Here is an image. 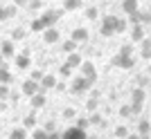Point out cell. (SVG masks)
Listing matches in <instances>:
<instances>
[{
  "label": "cell",
  "instance_id": "6da1fadb",
  "mask_svg": "<svg viewBox=\"0 0 151 139\" xmlns=\"http://www.w3.org/2000/svg\"><path fill=\"white\" fill-rule=\"evenodd\" d=\"M90 88H93V83H90L88 79H83V76H77L75 81H72V85H70V94H72V96H81L83 92H88Z\"/></svg>",
  "mask_w": 151,
  "mask_h": 139
},
{
  "label": "cell",
  "instance_id": "7a4b0ae2",
  "mask_svg": "<svg viewBox=\"0 0 151 139\" xmlns=\"http://www.w3.org/2000/svg\"><path fill=\"white\" fill-rule=\"evenodd\" d=\"M61 16H63V9H47V11H43L38 18H41V23H43L45 29H47V27H54V25H57Z\"/></svg>",
  "mask_w": 151,
  "mask_h": 139
},
{
  "label": "cell",
  "instance_id": "3957f363",
  "mask_svg": "<svg viewBox=\"0 0 151 139\" xmlns=\"http://www.w3.org/2000/svg\"><path fill=\"white\" fill-rule=\"evenodd\" d=\"M79 72H81V76L83 79H88L90 83H97V67H95V63H90V61H81V65H79Z\"/></svg>",
  "mask_w": 151,
  "mask_h": 139
},
{
  "label": "cell",
  "instance_id": "277c9868",
  "mask_svg": "<svg viewBox=\"0 0 151 139\" xmlns=\"http://www.w3.org/2000/svg\"><path fill=\"white\" fill-rule=\"evenodd\" d=\"M113 65H115V67H122V70H131V67H135V58L117 52V54L113 56Z\"/></svg>",
  "mask_w": 151,
  "mask_h": 139
},
{
  "label": "cell",
  "instance_id": "5b68a950",
  "mask_svg": "<svg viewBox=\"0 0 151 139\" xmlns=\"http://www.w3.org/2000/svg\"><path fill=\"white\" fill-rule=\"evenodd\" d=\"M145 90H142V88H135V90H133V92H131V108H133V114H138L140 112V110H142V103H145Z\"/></svg>",
  "mask_w": 151,
  "mask_h": 139
},
{
  "label": "cell",
  "instance_id": "8992f818",
  "mask_svg": "<svg viewBox=\"0 0 151 139\" xmlns=\"http://www.w3.org/2000/svg\"><path fill=\"white\" fill-rule=\"evenodd\" d=\"M41 34H43V43L45 45H54V43L61 40V34H59L57 27H47V29H43Z\"/></svg>",
  "mask_w": 151,
  "mask_h": 139
},
{
  "label": "cell",
  "instance_id": "52a82bcc",
  "mask_svg": "<svg viewBox=\"0 0 151 139\" xmlns=\"http://www.w3.org/2000/svg\"><path fill=\"white\" fill-rule=\"evenodd\" d=\"M61 139H86V130H81L77 126H70L68 130L61 133Z\"/></svg>",
  "mask_w": 151,
  "mask_h": 139
},
{
  "label": "cell",
  "instance_id": "ba28073f",
  "mask_svg": "<svg viewBox=\"0 0 151 139\" xmlns=\"http://www.w3.org/2000/svg\"><path fill=\"white\" fill-rule=\"evenodd\" d=\"M113 18L115 16H104L101 18V25H99V34L101 36H113Z\"/></svg>",
  "mask_w": 151,
  "mask_h": 139
},
{
  "label": "cell",
  "instance_id": "9c48e42d",
  "mask_svg": "<svg viewBox=\"0 0 151 139\" xmlns=\"http://www.w3.org/2000/svg\"><path fill=\"white\" fill-rule=\"evenodd\" d=\"M16 67H18V70H29V67H32L29 50H25L23 54H16Z\"/></svg>",
  "mask_w": 151,
  "mask_h": 139
},
{
  "label": "cell",
  "instance_id": "30bf717a",
  "mask_svg": "<svg viewBox=\"0 0 151 139\" xmlns=\"http://www.w3.org/2000/svg\"><path fill=\"white\" fill-rule=\"evenodd\" d=\"M54 85H57V76H54V74H43V79L38 81V88H41V92L54 90Z\"/></svg>",
  "mask_w": 151,
  "mask_h": 139
},
{
  "label": "cell",
  "instance_id": "8fae6325",
  "mask_svg": "<svg viewBox=\"0 0 151 139\" xmlns=\"http://www.w3.org/2000/svg\"><path fill=\"white\" fill-rule=\"evenodd\" d=\"M20 90H23V94H25V96H34L36 92H41V88H38V83H36V81H32V79L23 81Z\"/></svg>",
  "mask_w": 151,
  "mask_h": 139
},
{
  "label": "cell",
  "instance_id": "7c38bea8",
  "mask_svg": "<svg viewBox=\"0 0 151 139\" xmlns=\"http://www.w3.org/2000/svg\"><path fill=\"white\" fill-rule=\"evenodd\" d=\"M0 54H2L5 58L16 56V45H14V40H9V38L2 40V43H0Z\"/></svg>",
  "mask_w": 151,
  "mask_h": 139
},
{
  "label": "cell",
  "instance_id": "4fadbf2b",
  "mask_svg": "<svg viewBox=\"0 0 151 139\" xmlns=\"http://www.w3.org/2000/svg\"><path fill=\"white\" fill-rule=\"evenodd\" d=\"M70 38H72L77 45L86 43V40H88V29H86V27H75V29H72V34H70Z\"/></svg>",
  "mask_w": 151,
  "mask_h": 139
},
{
  "label": "cell",
  "instance_id": "5bb4252c",
  "mask_svg": "<svg viewBox=\"0 0 151 139\" xmlns=\"http://www.w3.org/2000/svg\"><path fill=\"white\" fill-rule=\"evenodd\" d=\"M12 83H14V76L9 72V65L2 63L0 65V85H12Z\"/></svg>",
  "mask_w": 151,
  "mask_h": 139
},
{
  "label": "cell",
  "instance_id": "9a60e30c",
  "mask_svg": "<svg viewBox=\"0 0 151 139\" xmlns=\"http://www.w3.org/2000/svg\"><path fill=\"white\" fill-rule=\"evenodd\" d=\"M140 56L145 58V61L151 58V38H147V36L140 40Z\"/></svg>",
  "mask_w": 151,
  "mask_h": 139
},
{
  "label": "cell",
  "instance_id": "2e32d148",
  "mask_svg": "<svg viewBox=\"0 0 151 139\" xmlns=\"http://www.w3.org/2000/svg\"><path fill=\"white\" fill-rule=\"evenodd\" d=\"M29 103L34 110H38V108H43L45 103H47V99H45V92H36L34 96H29Z\"/></svg>",
  "mask_w": 151,
  "mask_h": 139
},
{
  "label": "cell",
  "instance_id": "e0dca14e",
  "mask_svg": "<svg viewBox=\"0 0 151 139\" xmlns=\"http://www.w3.org/2000/svg\"><path fill=\"white\" fill-rule=\"evenodd\" d=\"M9 139H27V128L25 126H14L9 130Z\"/></svg>",
  "mask_w": 151,
  "mask_h": 139
},
{
  "label": "cell",
  "instance_id": "ac0fdd59",
  "mask_svg": "<svg viewBox=\"0 0 151 139\" xmlns=\"http://www.w3.org/2000/svg\"><path fill=\"white\" fill-rule=\"evenodd\" d=\"M126 27H129L126 18H117V16L113 18V34H124V32H126Z\"/></svg>",
  "mask_w": 151,
  "mask_h": 139
},
{
  "label": "cell",
  "instance_id": "d6986e66",
  "mask_svg": "<svg viewBox=\"0 0 151 139\" xmlns=\"http://www.w3.org/2000/svg\"><path fill=\"white\" fill-rule=\"evenodd\" d=\"M81 61H83V58H81V54H77V52H70V54H68V58H65V63H68L72 70H77V67H79V65H81Z\"/></svg>",
  "mask_w": 151,
  "mask_h": 139
},
{
  "label": "cell",
  "instance_id": "ffe728a7",
  "mask_svg": "<svg viewBox=\"0 0 151 139\" xmlns=\"http://www.w3.org/2000/svg\"><path fill=\"white\" fill-rule=\"evenodd\" d=\"M142 38H145V27L142 25H133L131 27V40L133 43H140Z\"/></svg>",
  "mask_w": 151,
  "mask_h": 139
},
{
  "label": "cell",
  "instance_id": "44dd1931",
  "mask_svg": "<svg viewBox=\"0 0 151 139\" xmlns=\"http://www.w3.org/2000/svg\"><path fill=\"white\" fill-rule=\"evenodd\" d=\"M149 133H151V123H149L147 119H142V121L138 123V135H140L142 139H147V137H149Z\"/></svg>",
  "mask_w": 151,
  "mask_h": 139
},
{
  "label": "cell",
  "instance_id": "7402d4cb",
  "mask_svg": "<svg viewBox=\"0 0 151 139\" xmlns=\"http://www.w3.org/2000/svg\"><path fill=\"white\" fill-rule=\"evenodd\" d=\"M122 9H124L126 16L133 13V11H138V0H122Z\"/></svg>",
  "mask_w": 151,
  "mask_h": 139
},
{
  "label": "cell",
  "instance_id": "603a6c76",
  "mask_svg": "<svg viewBox=\"0 0 151 139\" xmlns=\"http://www.w3.org/2000/svg\"><path fill=\"white\" fill-rule=\"evenodd\" d=\"M88 121H90V126H99V128H101V126H106V119H104V117H101L97 110L90 114V119H88Z\"/></svg>",
  "mask_w": 151,
  "mask_h": 139
},
{
  "label": "cell",
  "instance_id": "cb8c5ba5",
  "mask_svg": "<svg viewBox=\"0 0 151 139\" xmlns=\"http://www.w3.org/2000/svg\"><path fill=\"white\" fill-rule=\"evenodd\" d=\"M126 23H131V27L133 25H142V11H133V13H129V18H126Z\"/></svg>",
  "mask_w": 151,
  "mask_h": 139
},
{
  "label": "cell",
  "instance_id": "d4e9b609",
  "mask_svg": "<svg viewBox=\"0 0 151 139\" xmlns=\"http://www.w3.org/2000/svg\"><path fill=\"white\" fill-rule=\"evenodd\" d=\"M81 7V0H63V11H75Z\"/></svg>",
  "mask_w": 151,
  "mask_h": 139
},
{
  "label": "cell",
  "instance_id": "484cf974",
  "mask_svg": "<svg viewBox=\"0 0 151 139\" xmlns=\"http://www.w3.org/2000/svg\"><path fill=\"white\" fill-rule=\"evenodd\" d=\"M25 36H27V29L25 27H16L12 32V40L16 43V40H25Z\"/></svg>",
  "mask_w": 151,
  "mask_h": 139
},
{
  "label": "cell",
  "instance_id": "4316f807",
  "mask_svg": "<svg viewBox=\"0 0 151 139\" xmlns=\"http://www.w3.org/2000/svg\"><path fill=\"white\" fill-rule=\"evenodd\" d=\"M70 52H77V43L72 38H65L63 40V54H70Z\"/></svg>",
  "mask_w": 151,
  "mask_h": 139
},
{
  "label": "cell",
  "instance_id": "83f0119b",
  "mask_svg": "<svg viewBox=\"0 0 151 139\" xmlns=\"http://www.w3.org/2000/svg\"><path fill=\"white\" fill-rule=\"evenodd\" d=\"M43 29H45V25L41 23V18H34V20L29 23V32H36V34H41Z\"/></svg>",
  "mask_w": 151,
  "mask_h": 139
},
{
  "label": "cell",
  "instance_id": "f1b7e54d",
  "mask_svg": "<svg viewBox=\"0 0 151 139\" xmlns=\"http://www.w3.org/2000/svg\"><path fill=\"white\" fill-rule=\"evenodd\" d=\"M23 126H25L27 130H29V128H36V114H34V112H29V114L25 117V119H23Z\"/></svg>",
  "mask_w": 151,
  "mask_h": 139
},
{
  "label": "cell",
  "instance_id": "f546056e",
  "mask_svg": "<svg viewBox=\"0 0 151 139\" xmlns=\"http://www.w3.org/2000/svg\"><path fill=\"white\" fill-rule=\"evenodd\" d=\"M83 16H86L88 20H99V9H97V7H88Z\"/></svg>",
  "mask_w": 151,
  "mask_h": 139
},
{
  "label": "cell",
  "instance_id": "4dcf8cb0",
  "mask_svg": "<svg viewBox=\"0 0 151 139\" xmlns=\"http://www.w3.org/2000/svg\"><path fill=\"white\" fill-rule=\"evenodd\" d=\"M99 108V96H90L88 101H86V110H90V112H95Z\"/></svg>",
  "mask_w": 151,
  "mask_h": 139
},
{
  "label": "cell",
  "instance_id": "1f68e13d",
  "mask_svg": "<svg viewBox=\"0 0 151 139\" xmlns=\"http://www.w3.org/2000/svg\"><path fill=\"white\" fill-rule=\"evenodd\" d=\"M32 139H47V130L45 128H34L32 130Z\"/></svg>",
  "mask_w": 151,
  "mask_h": 139
},
{
  "label": "cell",
  "instance_id": "d6a6232c",
  "mask_svg": "<svg viewBox=\"0 0 151 139\" xmlns=\"http://www.w3.org/2000/svg\"><path fill=\"white\" fill-rule=\"evenodd\" d=\"M131 114H133V108L131 106H120V117H122V119H129Z\"/></svg>",
  "mask_w": 151,
  "mask_h": 139
},
{
  "label": "cell",
  "instance_id": "836d02e7",
  "mask_svg": "<svg viewBox=\"0 0 151 139\" xmlns=\"http://www.w3.org/2000/svg\"><path fill=\"white\" fill-rule=\"evenodd\" d=\"M126 135H129V128L126 126H117L115 128V137L117 139H126Z\"/></svg>",
  "mask_w": 151,
  "mask_h": 139
},
{
  "label": "cell",
  "instance_id": "e575fe53",
  "mask_svg": "<svg viewBox=\"0 0 151 139\" xmlns=\"http://www.w3.org/2000/svg\"><path fill=\"white\" fill-rule=\"evenodd\" d=\"M120 54H126V56H133V54H135V47H133V45H122V47H120Z\"/></svg>",
  "mask_w": 151,
  "mask_h": 139
},
{
  "label": "cell",
  "instance_id": "d590c367",
  "mask_svg": "<svg viewBox=\"0 0 151 139\" xmlns=\"http://www.w3.org/2000/svg\"><path fill=\"white\" fill-rule=\"evenodd\" d=\"M59 72H61V76H63V79H68V76L72 74V67H70L68 63H63L61 67H59Z\"/></svg>",
  "mask_w": 151,
  "mask_h": 139
},
{
  "label": "cell",
  "instance_id": "8d00e7d4",
  "mask_svg": "<svg viewBox=\"0 0 151 139\" xmlns=\"http://www.w3.org/2000/svg\"><path fill=\"white\" fill-rule=\"evenodd\" d=\"M9 92H12L9 85H0V101H7V99H9Z\"/></svg>",
  "mask_w": 151,
  "mask_h": 139
},
{
  "label": "cell",
  "instance_id": "74e56055",
  "mask_svg": "<svg viewBox=\"0 0 151 139\" xmlns=\"http://www.w3.org/2000/svg\"><path fill=\"white\" fill-rule=\"evenodd\" d=\"M29 79H32V81H41V79H43V72H41V70H32V72H29Z\"/></svg>",
  "mask_w": 151,
  "mask_h": 139
},
{
  "label": "cell",
  "instance_id": "f35d334b",
  "mask_svg": "<svg viewBox=\"0 0 151 139\" xmlns=\"http://www.w3.org/2000/svg\"><path fill=\"white\" fill-rule=\"evenodd\" d=\"M5 9H7V16H9V18H14V16H16V13H18V7L14 5V2H12V5H7Z\"/></svg>",
  "mask_w": 151,
  "mask_h": 139
},
{
  "label": "cell",
  "instance_id": "ab89813d",
  "mask_svg": "<svg viewBox=\"0 0 151 139\" xmlns=\"http://www.w3.org/2000/svg\"><path fill=\"white\" fill-rule=\"evenodd\" d=\"M27 7H29L32 11H36V9H41V7H43V2H41V0H29V2H27Z\"/></svg>",
  "mask_w": 151,
  "mask_h": 139
},
{
  "label": "cell",
  "instance_id": "60d3db41",
  "mask_svg": "<svg viewBox=\"0 0 151 139\" xmlns=\"http://www.w3.org/2000/svg\"><path fill=\"white\" fill-rule=\"evenodd\" d=\"M75 117H77V112L72 108H65V110H63V119H75Z\"/></svg>",
  "mask_w": 151,
  "mask_h": 139
},
{
  "label": "cell",
  "instance_id": "b9f144b4",
  "mask_svg": "<svg viewBox=\"0 0 151 139\" xmlns=\"http://www.w3.org/2000/svg\"><path fill=\"white\" fill-rule=\"evenodd\" d=\"M88 126H90V121H88V119H81V117L77 119V128H81V130H86Z\"/></svg>",
  "mask_w": 151,
  "mask_h": 139
},
{
  "label": "cell",
  "instance_id": "7bdbcfd3",
  "mask_svg": "<svg viewBox=\"0 0 151 139\" xmlns=\"http://www.w3.org/2000/svg\"><path fill=\"white\" fill-rule=\"evenodd\" d=\"M54 90H57V92H63V90H68V85H65V79H63V81H57Z\"/></svg>",
  "mask_w": 151,
  "mask_h": 139
},
{
  "label": "cell",
  "instance_id": "ee69618b",
  "mask_svg": "<svg viewBox=\"0 0 151 139\" xmlns=\"http://www.w3.org/2000/svg\"><path fill=\"white\" fill-rule=\"evenodd\" d=\"M45 130H47V133H52V130H54V128H57V123H54V121H45Z\"/></svg>",
  "mask_w": 151,
  "mask_h": 139
},
{
  "label": "cell",
  "instance_id": "f6af8a7d",
  "mask_svg": "<svg viewBox=\"0 0 151 139\" xmlns=\"http://www.w3.org/2000/svg\"><path fill=\"white\" fill-rule=\"evenodd\" d=\"M5 20H9V16H7V9H5V7H0V23H5Z\"/></svg>",
  "mask_w": 151,
  "mask_h": 139
},
{
  "label": "cell",
  "instance_id": "bcb514c9",
  "mask_svg": "<svg viewBox=\"0 0 151 139\" xmlns=\"http://www.w3.org/2000/svg\"><path fill=\"white\" fill-rule=\"evenodd\" d=\"M47 139H61V133H57V130H52V133H47Z\"/></svg>",
  "mask_w": 151,
  "mask_h": 139
},
{
  "label": "cell",
  "instance_id": "7dc6e473",
  "mask_svg": "<svg viewBox=\"0 0 151 139\" xmlns=\"http://www.w3.org/2000/svg\"><path fill=\"white\" fill-rule=\"evenodd\" d=\"M151 23V13H142V25H149Z\"/></svg>",
  "mask_w": 151,
  "mask_h": 139
},
{
  "label": "cell",
  "instance_id": "c3c4849f",
  "mask_svg": "<svg viewBox=\"0 0 151 139\" xmlns=\"http://www.w3.org/2000/svg\"><path fill=\"white\" fill-rule=\"evenodd\" d=\"M27 2H29V0H14V5H16V7H27Z\"/></svg>",
  "mask_w": 151,
  "mask_h": 139
},
{
  "label": "cell",
  "instance_id": "681fc988",
  "mask_svg": "<svg viewBox=\"0 0 151 139\" xmlns=\"http://www.w3.org/2000/svg\"><path fill=\"white\" fill-rule=\"evenodd\" d=\"M126 139H142V137H140L138 133H135V135H133V133H129V135H126Z\"/></svg>",
  "mask_w": 151,
  "mask_h": 139
},
{
  "label": "cell",
  "instance_id": "f907efd6",
  "mask_svg": "<svg viewBox=\"0 0 151 139\" xmlns=\"http://www.w3.org/2000/svg\"><path fill=\"white\" fill-rule=\"evenodd\" d=\"M5 110H7V103H5V101H0V112H5Z\"/></svg>",
  "mask_w": 151,
  "mask_h": 139
},
{
  "label": "cell",
  "instance_id": "816d5d0a",
  "mask_svg": "<svg viewBox=\"0 0 151 139\" xmlns=\"http://www.w3.org/2000/svg\"><path fill=\"white\" fill-rule=\"evenodd\" d=\"M2 63H5V56H2V54H0V65H2Z\"/></svg>",
  "mask_w": 151,
  "mask_h": 139
},
{
  "label": "cell",
  "instance_id": "f5cc1de1",
  "mask_svg": "<svg viewBox=\"0 0 151 139\" xmlns=\"http://www.w3.org/2000/svg\"><path fill=\"white\" fill-rule=\"evenodd\" d=\"M149 76H151V67H149Z\"/></svg>",
  "mask_w": 151,
  "mask_h": 139
},
{
  "label": "cell",
  "instance_id": "db71d44e",
  "mask_svg": "<svg viewBox=\"0 0 151 139\" xmlns=\"http://www.w3.org/2000/svg\"><path fill=\"white\" fill-rule=\"evenodd\" d=\"M86 139H93V137H86Z\"/></svg>",
  "mask_w": 151,
  "mask_h": 139
}]
</instances>
